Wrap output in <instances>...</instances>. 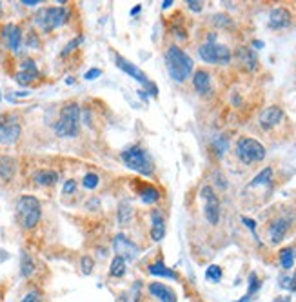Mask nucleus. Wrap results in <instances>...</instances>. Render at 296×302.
<instances>
[{"label":"nucleus","instance_id":"f257e3e1","mask_svg":"<svg viewBox=\"0 0 296 302\" xmlns=\"http://www.w3.org/2000/svg\"><path fill=\"white\" fill-rule=\"evenodd\" d=\"M166 66H168L173 80L184 82L191 77L193 58L178 46H169V49L166 51Z\"/></svg>","mask_w":296,"mask_h":302},{"label":"nucleus","instance_id":"f03ea898","mask_svg":"<svg viewBox=\"0 0 296 302\" xmlns=\"http://www.w3.org/2000/svg\"><path fill=\"white\" fill-rule=\"evenodd\" d=\"M122 162L127 166L129 169L140 173V175H145V177H151L155 173V164L149 157V153L142 146H131V148L124 149L120 153Z\"/></svg>","mask_w":296,"mask_h":302},{"label":"nucleus","instance_id":"7ed1b4c3","mask_svg":"<svg viewBox=\"0 0 296 302\" xmlns=\"http://www.w3.org/2000/svg\"><path fill=\"white\" fill-rule=\"evenodd\" d=\"M80 131V108L78 104H67L60 111V119L55 124L58 137H77Z\"/></svg>","mask_w":296,"mask_h":302},{"label":"nucleus","instance_id":"20e7f679","mask_svg":"<svg viewBox=\"0 0 296 302\" xmlns=\"http://www.w3.org/2000/svg\"><path fill=\"white\" fill-rule=\"evenodd\" d=\"M40 215H42V210H40L39 198L31 197V195L19 198V202H17V219H19L22 228H26V230L35 228L39 224Z\"/></svg>","mask_w":296,"mask_h":302},{"label":"nucleus","instance_id":"39448f33","mask_svg":"<svg viewBox=\"0 0 296 302\" xmlns=\"http://www.w3.org/2000/svg\"><path fill=\"white\" fill-rule=\"evenodd\" d=\"M67 17H69V11L66 8H62V6H58V8H42L35 15V24L39 26L44 33H49L53 29L66 24Z\"/></svg>","mask_w":296,"mask_h":302},{"label":"nucleus","instance_id":"423d86ee","mask_svg":"<svg viewBox=\"0 0 296 302\" xmlns=\"http://www.w3.org/2000/svg\"><path fill=\"white\" fill-rule=\"evenodd\" d=\"M236 155L244 164L251 166L254 162H262L265 158V148H263L258 140L249 139V137H242L236 142Z\"/></svg>","mask_w":296,"mask_h":302},{"label":"nucleus","instance_id":"0eeeda50","mask_svg":"<svg viewBox=\"0 0 296 302\" xmlns=\"http://www.w3.org/2000/svg\"><path fill=\"white\" fill-rule=\"evenodd\" d=\"M198 55L207 64H222V66H225V64L231 62V49L227 46H222V44H202L198 48Z\"/></svg>","mask_w":296,"mask_h":302},{"label":"nucleus","instance_id":"6e6552de","mask_svg":"<svg viewBox=\"0 0 296 302\" xmlns=\"http://www.w3.org/2000/svg\"><path fill=\"white\" fill-rule=\"evenodd\" d=\"M115 60H116L115 64L120 67V69H122V71H125V73L129 75V77H133L134 80H138L143 87H147V89H149V95H155V96L158 95L157 84H153V82L149 80V78L145 77V73H143L142 69H140V67H136L134 64H131V62L127 60V58H124L122 55H118V53L115 55Z\"/></svg>","mask_w":296,"mask_h":302},{"label":"nucleus","instance_id":"1a4fd4ad","mask_svg":"<svg viewBox=\"0 0 296 302\" xmlns=\"http://www.w3.org/2000/svg\"><path fill=\"white\" fill-rule=\"evenodd\" d=\"M20 128L19 120L15 115H0V144H13L20 137Z\"/></svg>","mask_w":296,"mask_h":302},{"label":"nucleus","instance_id":"9d476101","mask_svg":"<svg viewBox=\"0 0 296 302\" xmlns=\"http://www.w3.org/2000/svg\"><path fill=\"white\" fill-rule=\"evenodd\" d=\"M202 198L206 200V206H204V215H206L207 222L209 224H218L220 221V200L216 197L215 189L211 186L202 187Z\"/></svg>","mask_w":296,"mask_h":302},{"label":"nucleus","instance_id":"9b49d317","mask_svg":"<svg viewBox=\"0 0 296 302\" xmlns=\"http://www.w3.org/2000/svg\"><path fill=\"white\" fill-rule=\"evenodd\" d=\"M113 248H115V251H116V257H122L124 260H131L138 255L136 244L131 242L125 235H116L115 242H113Z\"/></svg>","mask_w":296,"mask_h":302},{"label":"nucleus","instance_id":"f8f14e48","mask_svg":"<svg viewBox=\"0 0 296 302\" xmlns=\"http://www.w3.org/2000/svg\"><path fill=\"white\" fill-rule=\"evenodd\" d=\"M2 39L11 51H19L22 48V29L17 24H6L2 28Z\"/></svg>","mask_w":296,"mask_h":302},{"label":"nucleus","instance_id":"ddd939ff","mask_svg":"<svg viewBox=\"0 0 296 302\" xmlns=\"http://www.w3.org/2000/svg\"><path fill=\"white\" fill-rule=\"evenodd\" d=\"M37 78H39V67H37L35 60H31V58L22 60L20 71L17 73V82L22 84V86H29V84L33 80H37Z\"/></svg>","mask_w":296,"mask_h":302},{"label":"nucleus","instance_id":"4468645a","mask_svg":"<svg viewBox=\"0 0 296 302\" xmlns=\"http://www.w3.org/2000/svg\"><path fill=\"white\" fill-rule=\"evenodd\" d=\"M283 119V111L282 108H278V106H271L267 110L262 111V115H260V126H262L263 130H272L276 124H280Z\"/></svg>","mask_w":296,"mask_h":302},{"label":"nucleus","instance_id":"2eb2a0df","mask_svg":"<svg viewBox=\"0 0 296 302\" xmlns=\"http://www.w3.org/2000/svg\"><path fill=\"white\" fill-rule=\"evenodd\" d=\"M292 22V17L285 8H274L269 15V28L271 29H285Z\"/></svg>","mask_w":296,"mask_h":302},{"label":"nucleus","instance_id":"dca6fc26","mask_svg":"<svg viewBox=\"0 0 296 302\" xmlns=\"http://www.w3.org/2000/svg\"><path fill=\"white\" fill-rule=\"evenodd\" d=\"M289 226H291V222L287 221V219H276L269 226V240H271L272 244H280L285 239Z\"/></svg>","mask_w":296,"mask_h":302},{"label":"nucleus","instance_id":"f3484780","mask_svg":"<svg viewBox=\"0 0 296 302\" xmlns=\"http://www.w3.org/2000/svg\"><path fill=\"white\" fill-rule=\"evenodd\" d=\"M236 58H238V62L247 69V71H254L258 67V58H256V53L253 51L251 48H245V46H240L236 49Z\"/></svg>","mask_w":296,"mask_h":302},{"label":"nucleus","instance_id":"a211bd4d","mask_svg":"<svg viewBox=\"0 0 296 302\" xmlns=\"http://www.w3.org/2000/svg\"><path fill=\"white\" fill-rule=\"evenodd\" d=\"M149 291H151V295H155L158 300H162V302H177V293L173 291L169 286H166V284L151 282V284H149Z\"/></svg>","mask_w":296,"mask_h":302},{"label":"nucleus","instance_id":"6ab92c4d","mask_svg":"<svg viewBox=\"0 0 296 302\" xmlns=\"http://www.w3.org/2000/svg\"><path fill=\"white\" fill-rule=\"evenodd\" d=\"M151 221H153V226H151V239H153L155 242H158V240H162L164 237H166V221H164L162 213L158 210H155L153 213H151Z\"/></svg>","mask_w":296,"mask_h":302},{"label":"nucleus","instance_id":"aec40b11","mask_svg":"<svg viewBox=\"0 0 296 302\" xmlns=\"http://www.w3.org/2000/svg\"><path fill=\"white\" fill-rule=\"evenodd\" d=\"M193 84H195V89L200 95H209L211 91V77L209 73L204 71V69H198L193 77Z\"/></svg>","mask_w":296,"mask_h":302},{"label":"nucleus","instance_id":"412c9836","mask_svg":"<svg viewBox=\"0 0 296 302\" xmlns=\"http://www.w3.org/2000/svg\"><path fill=\"white\" fill-rule=\"evenodd\" d=\"M149 273L155 275V277H166V278H173V280H178V273L177 271H173L169 269L162 260H158V262H153L149 266Z\"/></svg>","mask_w":296,"mask_h":302},{"label":"nucleus","instance_id":"4be33fe9","mask_svg":"<svg viewBox=\"0 0 296 302\" xmlns=\"http://www.w3.org/2000/svg\"><path fill=\"white\" fill-rule=\"evenodd\" d=\"M35 182L40 186H53L58 182V173L53 169H39L35 173Z\"/></svg>","mask_w":296,"mask_h":302},{"label":"nucleus","instance_id":"5701e85b","mask_svg":"<svg viewBox=\"0 0 296 302\" xmlns=\"http://www.w3.org/2000/svg\"><path fill=\"white\" fill-rule=\"evenodd\" d=\"M17 171V164L11 157H0V177L4 180H11Z\"/></svg>","mask_w":296,"mask_h":302},{"label":"nucleus","instance_id":"b1692460","mask_svg":"<svg viewBox=\"0 0 296 302\" xmlns=\"http://www.w3.org/2000/svg\"><path fill=\"white\" fill-rule=\"evenodd\" d=\"M140 198H142V202H145V204H155V202L160 198V193H158V189L153 186H142V189H140Z\"/></svg>","mask_w":296,"mask_h":302},{"label":"nucleus","instance_id":"393cba45","mask_svg":"<svg viewBox=\"0 0 296 302\" xmlns=\"http://www.w3.org/2000/svg\"><path fill=\"white\" fill-rule=\"evenodd\" d=\"M294 259H296L294 248H283L280 251V264H282L283 269H291L294 266Z\"/></svg>","mask_w":296,"mask_h":302},{"label":"nucleus","instance_id":"a878e982","mask_svg":"<svg viewBox=\"0 0 296 302\" xmlns=\"http://www.w3.org/2000/svg\"><path fill=\"white\" fill-rule=\"evenodd\" d=\"M125 260L122 257H115V259L111 260V268H109V275L113 277H124L125 275Z\"/></svg>","mask_w":296,"mask_h":302},{"label":"nucleus","instance_id":"bb28decb","mask_svg":"<svg viewBox=\"0 0 296 302\" xmlns=\"http://www.w3.org/2000/svg\"><path fill=\"white\" fill-rule=\"evenodd\" d=\"M133 217V208L129 202H120L118 204V222L120 224H127Z\"/></svg>","mask_w":296,"mask_h":302},{"label":"nucleus","instance_id":"cd10ccee","mask_svg":"<svg viewBox=\"0 0 296 302\" xmlns=\"http://www.w3.org/2000/svg\"><path fill=\"white\" fill-rule=\"evenodd\" d=\"M272 178V169L271 168H265L262 169V171L258 173L256 177H254V180L251 182V186H260V184H269Z\"/></svg>","mask_w":296,"mask_h":302},{"label":"nucleus","instance_id":"c85d7f7f","mask_svg":"<svg viewBox=\"0 0 296 302\" xmlns=\"http://www.w3.org/2000/svg\"><path fill=\"white\" fill-rule=\"evenodd\" d=\"M206 278L209 280V282H220V280H222V268L216 266V264L209 266L207 271H206Z\"/></svg>","mask_w":296,"mask_h":302},{"label":"nucleus","instance_id":"c756f323","mask_svg":"<svg viewBox=\"0 0 296 302\" xmlns=\"http://www.w3.org/2000/svg\"><path fill=\"white\" fill-rule=\"evenodd\" d=\"M260 286H262V280L258 278L256 273H251L249 275V289H247V297L253 298L254 297V293L260 289Z\"/></svg>","mask_w":296,"mask_h":302},{"label":"nucleus","instance_id":"7c9ffc66","mask_svg":"<svg viewBox=\"0 0 296 302\" xmlns=\"http://www.w3.org/2000/svg\"><path fill=\"white\" fill-rule=\"evenodd\" d=\"M98 182H100V178H98L96 173H87L86 177H84V180H82L84 187H87V189H95L98 186Z\"/></svg>","mask_w":296,"mask_h":302},{"label":"nucleus","instance_id":"2f4dec72","mask_svg":"<svg viewBox=\"0 0 296 302\" xmlns=\"http://www.w3.org/2000/svg\"><path fill=\"white\" fill-rule=\"evenodd\" d=\"M22 275L24 277H29V275L33 273V269H35V266H33V260L29 259L28 257V253H22Z\"/></svg>","mask_w":296,"mask_h":302},{"label":"nucleus","instance_id":"473e14b6","mask_svg":"<svg viewBox=\"0 0 296 302\" xmlns=\"http://www.w3.org/2000/svg\"><path fill=\"white\" fill-rule=\"evenodd\" d=\"M140 288H142V284L140 282H134L131 291L127 293V297L124 298V302H138L140 298Z\"/></svg>","mask_w":296,"mask_h":302},{"label":"nucleus","instance_id":"72a5a7b5","mask_svg":"<svg viewBox=\"0 0 296 302\" xmlns=\"http://www.w3.org/2000/svg\"><path fill=\"white\" fill-rule=\"evenodd\" d=\"M93 266H95V262H93V259L91 257H82L80 260V269H82V273L84 275H89L91 271H93Z\"/></svg>","mask_w":296,"mask_h":302},{"label":"nucleus","instance_id":"f704fd0d","mask_svg":"<svg viewBox=\"0 0 296 302\" xmlns=\"http://www.w3.org/2000/svg\"><path fill=\"white\" fill-rule=\"evenodd\" d=\"M213 22H215V24H218V26H224V28H227V26L233 24L227 15H215V17H213Z\"/></svg>","mask_w":296,"mask_h":302},{"label":"nucleus","instance_id":"c9c22d12","mask_svg":"<svg viewBox=\"0 0 296 302\" xmlns=\"http://www.w3.org/2000/svg\"><path fill=\"white\" fill-rule=\"evenodd\" d=\"M186 4H187V8H189L191 11H195V13H200V11L204 10V4L198 2V0H187Z\"/></svg>","mask_w":296,"mask_h":302},{"label":"nucleus","instance_id":"e433bc0d","mask_svg":"<svg viewBox=\"0 0 296 302\" xmlns=\"http://www.w3.org/2000/svg\"><path fill=\"white\" fill-rule=\"evenodd\" d=\"M82 40H84V39H82V37H77V39H75V40H71V42H69V44H67V46H66V49H64V51H62V55H67V53H71L73 49L77 48L78 44H82Z\"/></svg>","mask_w":296,"mask_h":302},{"label":"nucleus","instance_id":"4c0bfd02","mask_svg":"<svg viewBox=\"0 0 296 302\" xmlns=\"http://www.w3.org/2000/svg\"><path fill=\"white\" fill-rule=\"evenodd\" d=\"M22 302H42V295H40L39 291H31L26 295Z\"/></svg>","mask_w":296,"mask_h":302},{"label":"nucleus","instance_id":"58836bf2","mask_svg":"<svg viewBox=\"0 0 296 302\" xmlns=\"http://www.w3.org/2000/svg\"><path fill=\"white\" fill-rule=\"evenodd\" d=\"M216 148H218V149H216V151H218V155H220V157H222V155H224V151H225V149H227V140H225V139H222V137H220V139L218 140H216Z\"/></svg>","mask_w":296,"mask_h":302},{"label":"nucleus","instance_id":"ea45409f","mask_svg":"<svg viewBox=\"0 0 296 302\" xmlns=\"http://www.w3.org/2000/svg\"><path fill=\"white\" fill-rule=\"evenodd\" d=\"M75 189H77V182H75V180H67V182L64 184V193H66V195L75 193Z\"/></svg>","mask_w":296,"mask_h":302},{"label":"nucleus","instance_id":"a19ab883","mask_svg":"<svg viewBox=\"0 0 296 302\" xmlns=\"http://www.w3.org/2000/svg\"><path fill=\"white\" fill-rule=\"evenodd\" d=\"M100 75H102V71L95 67V69H89V71L86 73V78H87V80H93V78L100 77Z\"/></svg>","mask_w":296,"mask_h":302},{"label":"nucleus","instance_id":"79ce46f5","mask_svg":"<svg viewBox=\"0 0 296 302\" xmlns=\"http://www.w3.org/2000/svg\"><path fill=\"white\" fill-rule=\"evenodd\" d=\"M242 222H244L245 226H247L249 230L253 231L254 235H256V224H254V221H251V219H247V217H244V219H242Z\"/></svg>","mask_w":296,"mask_h":302},{"label":"nucleus","instance_id":"37998d69","mask_svg":"<svg viewBox=\"0 0 296 302\" xmlns=\"http://www.w3.org/2000/svg\"><path fill=\"white\" fill-rule=\"evenodd\" d=\"M280 288H285L291 291V277H282L280 278Z\"/></svg>","mask_w":296,"mask_h":302},{"label":"nucleus","instance_id":"c03bdc74","mask_svg":"<svg viewBox=\"0 0 296 302\" xmlns=\"http://www.w3.org/2000/svg\"><path fill=\"white\" fill-rule=\"evenodd\" d=\"M272 302H291V295H282V297H276Z\"/></svg>","mask_w":296,"mask_h":302},{"label":"nucleus","instance_id":"a18cd8bd","mask_svg":"<svg viewBox=\"0 0 296 302\" xmlns=\"http://www.w3.org/2000/svg\"><path fill=\"white\" fill-rule=\"evenodd\" d=\"M22 4H26V6H37V4H40L39 0H22Z\"/></svg>","mask_w":296,"mask_h":302},{"label":"nucleus","instance_id":"49530a36","mask_svg":"<svg viewBox=\"0 0 296 302\" xmlns=\"http://www.w3.org/2000/svg\"><path fill=\"white\" fill-rule=\"evenodd\" d=\"M291 291H296V275L291 277Z\"/></svg>","mask_w":296,"mask_h":302},{"label":"nucleus","instance_id":"de8ad7c7","mask_svg":"<svg viewBox=\"0 0 296 302\" xmlns=\"http://www.w3.org/2000/svg\"><path fill=\"white\" fill-rule=\"evenodd\" d=\"M171 4H173V0H166V2H162V8L168 10V8H171Z\"/></svg>","mask_w":296,"mask_h":302},{"label":"nucleus","instance_id":"09e8293b","mask_svg":"<svg viewBox=\"0 0 296 302\" xmlns=\"http://www.w3.org/2000/svg\"><path fill=\"white\" fill-rule=\"evenodd\" d=\"M140 10H142V8H140V6H136V8H134V10L131 11V15H136V13H138Z\"/></svg>","mask_w":296,"mask_h":302},{"label":"nucleus","instance_id":"8fccbe9b","mask_svg":"<svg viewBox=\"0 0 296 302\" xmlns=\"http://www.w3.org/2000/svg\"><path fill=\"white\" fill-rule=\"evenodd\" d=\"M238 302H251V297H247V295H245V297H244V298H240Z\"/></svg>","mask_w":296,"mask_h":302},{"label":"nucleus","instance_id":"3c124183","mask_svg":"<svg viewBox=\"0 0 296 302\" xmlns=\"http://www.w3.org/2000/svg\"><path fill=\"white\" fill-rule=\"evenodd\" d=\"M254 46H256V48H262L263 42H260V40H254Z\"/></svg>","mask_w":296,"mask_h":302},{"label":"nucleus","instance_id":"603ef678","mask_svg":"<svg viewBox=\"0 0 296 302\" xmlns=\"http://www.w3.org/2000/svg\"><path fill=\"white\" fill-rule=\"evenodd\" d=\"M0 100H2V93H0Z\"/></svg>","mask_w":296,"mask_h":302},{"label":"nucleus","instance_id":"864d4df0","mask_svg":"<svg viewBox=\"0 0 296 302\" xmlns=\"http://www.w3.org/2000/svg\"><path fill=\"white\" fill-rule=\"evenodd\" d=\"M0 11H2V4H0Z\"/></svg>","mask_w":296,"mask_h":302}]
</instances>
